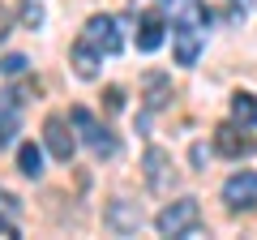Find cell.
Returning a JSON list of instances; mask_svg holds the SVG:
<instances>
[{
	"label": "cell",
	"instance_id": "cell-6",
	"mask_svg": "<svg viewBox=\"0 0 257 240\" xmlns=\"http://www.w3.org/2000/svg\"><path fill=\"white\" fill-rule=\"evenodd\" d=\"M82 39H90L99 52H107V56H116L120 52V30H116V22L107 18V13H94L90 22H86V35Z\"/></svg>",
	"mask_w": 257,
	"mask_h": 240
},
{
	"label": "cell",
	"instance_id": "cell-2",
	"mask_svg": "<svg viewBox=\"0 0 257 240\" xmlns=\"http://www.w3.org/2000/svg\"><path fill=\"white\" fill-rule=\"evenodd\" d=\"M69 120H73L77 129H82V142H86V146L94 150V155L111 159V155L120 150V142L111 138V129H103V125H94V116H90L86 107H73V111H69Z\"/></svg>",
	"mask_w": 257,
	"mask_h": 240
},
{
	"label": "cell",
	"instance_id": "cell-14",
	"mask_svg": "<svg viewBox=\"0 0 257 240\" xmlns=\"http://www.w3.org/2000/svg\"><path fill=\"white\" fill-rule=\"evenodd\" d=\"M18 167L26 176H43V150H39L35 142H22L18 146Z\"/></svg>",
	"mask_w": 257,
	"mask_h": 240
},
{
	"label": "cell",
	"instance_id": "cell-16",
	"mask_svg": "<svg viewBox=\"0 0 257 240\" xmlns=\"http://www.w3.org/2000/svg\"><path fill=\"white\" fill-rule=\"evenodd\" d=\"M22 26H26V30L43 26V5H39V0H26V5H22Z\"/></svg>",
	"mask_w": 257,
	"mask_h": 240
},
{
	"label": "cell",
	"instance_id": "cell-18",
	"mask_svg": "<svg viewBox=\"0 0 257 240\" xmlns=\"http://www.w3.org/2000/svg\"><path fill=\"white\" fill-rule=\"evenodd\" d=\"M103 107L116 116V111L124 107V90H120V86H107V90H103Z\"/></svg>",
	"mask_w": 257,
	"mask_h": 240
},
{
	"label": "cell",
	"instance_id": "cell-9",
	"mask_svg": "<svg viewBox=\"0 0 257 240\" xmlns=\"http://www.w3.org/2000/svg\"><path fill=\"white\" fill-rule=\"evenodd\" d=\"M103 223H107L116 236H128V231L142 227V210L138 206H124V202H111L107 210H103Z\"/></svg>",
	"mask_w": 257,
	"mask_h": 240
},
{
	"label": "cell",
	"instance_id": "cell-13",
	"mask_svg": "<svg viewBox=\"0 0 257 240\" xmlns=\"http://www.w3.org/2000/svg\"><path fill=\"white\" fill-rule=\"evenodd\" d=\"M231 120H236V125H248V129L257 125V99H253L248 90L231 94Z\"/></svg>",
	"mask_w": 257,
	"mask_h": 240
},
{
	"label": "cell",
	"instance_id": "cell-19",
	"mask_svg": "<svg viewBox=\"0 0 257 240\" xmlns=\"http://www.w3.org/2000/svg\"><path fill=\"white\" fill-rule=\"evenodd\" d=\"M13 210H18V197H13V193H0V214H13Z\"/></svg>",
	"mask_w": 257,
	"mask_h": 240
},
{
	"label": "cell",
	"instance_id": "cell-11",
	"mask_svg": "<svg viewBox=\"0 0 257 240\" xmlns=\"http://www.w3.org/2000/svg\"><path fill=\"white\" fill-rule=\"evenodd\" d=\"M167 176H172V155L159 150V146H150L146 150V180H150L155 193H163V189H167Z\"/></svg>",
	"mask_w": 257,
	"mask_h": 240
},
{
	"label": "cell",
	"instance_id": "cell-20",
	"mask_svg": "<svg viewBox=\"0 0 257 240\" xmlns=\"http://www.w3.org/2000/svg\"><path fill=\"white\" fill-rule=\"evenodd\" d=\"M0 240H18V227L9 219H0Z\"/></svg>",
	"mask_w": 257,
	"mask_h": 240
},
{
	"label": "cell",
	"instance_id": "cell-5",
	"mask_svg": "<svg viewBox=\"0 0 257 240\" xmlns=\"http://www.w3.org/2000/svg\"><path fill=\"white\" fill-rule=\"evenodd\" d=\"M43 142H47V150H52V159H60V163L73 159V133H69V120L64 116H47Z\"/></svg>",
	"mask_w": 257,
	"mask_h": 240
},
{
	"label": "cell",
	"instance_id": "cell-4",
	"mask_svg": "<svg viewBox=\"0 0 257 240\" xmlns=\"http://www.w3.org/2000/svg\"><path fill=\"white\" fill-rule=\"evenodd\" d=\"M223 202H227L231 210H253V206H257V172L227 176V185H223Z\"/></svg>",
	"mask_w": 257,
	"mask_h": 240
},
{
	"label": "cell",
	"instance_id": "cell-8",
	"mask_svg": "<svg viewBox=\"0 0 257 240\" xmlns=\"http://www.w3.org/2000/svg\"><path fill=\"white\" fill-rule=\"evenodd\" d=\"M163 30H167V18L159 9H146V13H142V22H138V47H142V52H159Z\"/></svg>",
	"mask_w": 257,
	"mask_h": 240
},
{
	"label": "cell",
	"instance_id": "cell-12",
	"mask_svg": "<svg viewBox=\"0 0 257 240\" xmlns=\"http://www.w3.org/2000/svg\"><path fill=\"white\" fill-rule=\"evenodd\" d=\"M69 60H73V73H77V77H86V82L99 73V47H94L90 39H77L73 52H69Z\"/></svg>",
	"mask_w": 257,
	"mask_h": 240
},
{
	"label": "cell",
	"instance_id": "cell-21",
	"mask_svg": "<svg viewBox=\"0 0 257 240\" xmlns=\"http://www.w3.org/2000/svg\"><path fill=\"white\" fill-rule=\"evenodd\" d=\"M9 35V18H5V9H0V39Z\"/></svg>",
	"mask_w": 257,
	"mask_h": 240
},
{
	"label": "cell",
	"instance_id": "cell-17",
	"mask_svg": "<svg viewBox=\"0 0 257 240\" xmlns=\"http://www.w3.org/2000/svg\"><path fill=\"white\" fill-rule=\"evenodd\" d=\"M0 73H5V77L26 73V56H18V52H13V56H5V60H0Z\"/></svg>",
	"mask_w": 257,
	"mask_h": 240
},
{
	"label": "cell",
	"instance_id": "cell-7",
	"mask_svg": "<svg viewBox=\"0 0 257 240\" xmlns=\"http://www.w3.org/2000/svg\"><path fill=\"white\" fill-rule=\"evenodd\" d=\"M18 129H22V99L13 90H5L0 94V146H9L18 138Z\"/></svg>",
	"mask_w": 257,
	"mask_h": 240
},
{
	"label": "cell",
	"instance_id": "cell-3",
	"mask_svg": "<svg viewBox=\"0 0 257 240\" xmlns=\"http://www.w3.org/2000/svg\"><path fill=\"white\" fill-rule=\"evenodd\" d=\"M214 150L227 159H244L257 150V138L248 133V125H219L214 129Z\"/></svg>",
	"mask_w": 257,
	"mask_h": 240
},
{
	"label": "cell",
	"instance_id": "cell-10",
	"mask_svg": "<svg viewBox=\"0 0 257 240\" xmlns=\"http://www.w3.org/2000/svg\"><path fill=\"white\" fill-rule=\"evenodd\" d=\"M197 52H202V26L180 22V26H176V60H180V65H193Z\"/></svg>",
	"mask_w": 257,
	"mask_h": 240
},
{
	"label": "cell",
	"instance_id": "cell-15",
	"mask_svg": "<svg viewBox=\"0 0 257 240\" xmlns=\"http://www.w3.org/2000/svg\"><path fill=\"white\" fill-rule=\"evenodd\" d=\"M167 99H172V82L163 73H150L146 77V107H163Z\"/></svg>",
	"mask_w": 257,
	"mask_h": 240
},
{
	"label": "cell",
	"instance_id": "cell-1",
	"mask_svg": "<svg viewBox=\"0 0 257 240\" xmlns=\"http://www.w3.org/2000/svg\"><path fill=\"white\" fill-rule=\"evenodd\" d=\"M197 223H202L197 197H180V202H172L167 210H159L155 227L163 231V236H197Z\"/></svg>",
	"mask_w": 257,
	"mask_h": 240
}]
</instances>
